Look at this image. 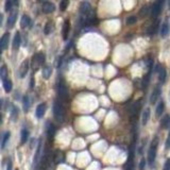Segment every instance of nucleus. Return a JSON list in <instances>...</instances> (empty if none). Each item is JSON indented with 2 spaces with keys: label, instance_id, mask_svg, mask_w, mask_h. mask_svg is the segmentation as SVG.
<instances>
[{
  "label": "nucleus",
  "instance_id": "nucleus-1",
  "mask_svg": "<svg viewBox=\"0 0 170 170\" xmlns=\"http://www.w3.org/2000/svg\"><path fill=\"white\" fill-rule=\"evenodd\" d=\"M53 114H54V117L57 121H60V122L64 121L65 111L62 103H60L59 101H55L53 103Z\"/></svg>",
  "mask_w": 170,
  "mask_h": 170
},
{
  "label": "nucleus",
  "instance_id": "nucleus-2",
  "mask_svg": "<svg viewBox=\"0 0 170 170\" xmlns=\"http://www.w3.org/2000/svg\"><path fill=\"white\" fill-rule=\"evenodd\" d=\"M157 146H159V139H157V138H154L153 141L151 143V147L149 149V152H148V163H149V165H152V164L154 163L155 157H156Z\"/></svg>",
  "mask_w": 170,
  "mask_h": 170
},
{
  "label": "nucleus",
  "instance_id": "nucleus-3",
  "mask_svg": "<svg viewBox=\"0 0 170 170\" xmlns=\"http://www.w3.org/2000/svg\"><path fill=\"white\" fill-rule=\"evenodd\" d=\"M45 62V54L44 53H36L32 57V68L35 72Z\"/></svg>",
  "mask_w": 170,
  "mask_h": 170
},
{
  "label": "nucleus",
  "instance_id": "nucleus-4",
  "mask_svg": "<svg viewBox=\"0 0 170 170\" xmlns=\"http://www.w3.org/2000/svg\"><path fill=\"white\" fill-rule=\"evenodd\" d=\"M91 4L84 1L80 4V13L81 16H86V17H91Z\"/></svg>",
  "mask_w": 170,
  "mask_h": 170
},
{
  "label": "nucleus",
  "instance_id": "nucleus-5",
  "mask_svg": "<svg viewBox=\"0 0 170 170\" xmlns=\"http://www.w3.org/2000/svg\"><path fill=\"white\" fill-rule=\"evenodd\" d=\"M57 94L62 100H66L68 98V91L63 82H60L57 84Z\"/></svg>",
  "mask_w": 170,
  "mask_h": 170
},
{
  "label": "nucleus",
  "instance_id": "nucleus-6",
  "mask_svg": "<svg viewBox=\"0 0 170 170\" xmlns=\"http://www.w3.org/2000/svg\"><path fill=\"white\" fill-rule=\"evenodd\" d=\"M28 70H29V61L28 60H25L21 63L20 65V67H19V70H18V75H19V78H25L26 75L28 73Z\"/></svg>",
  "mask_w": 170,
  "mask_h": 170
},
{
  "label": "nucleus",
  "instance_id": "nucleus-7",
  "mask_svg": "<svg viewBox=\"0 0 170 170\" xmlns=\"http://www.w3.org/2000/svg\"><path fill=\"white\" fill-rule=\"evenodd\" d=\"M163 3H164V1H162V0H159V1H156L153 5H152V13L151 15L153 18H155L156 16L159 14V12H161V10H162V7H163Z\"/></svg>",
  "mask_w": 170,
  "mask_h": 170
},
{
  "label": "nucleus",
  "instance_id": "nucleus-8",
  "mask_svg": "<svg viewBox=\"0 0 170 170\" xmlns=\"http://www.w3.org/2000/svg\"><path fill=\"white\" fill-rule=\"evenodd\" d=\"M17 14H18V11H17L16 9L11 12V14L9 15L8 21H7V25H8V27L12 28V27L14 26V23H15V21H16V18H17Z\"/></svg>",
  "mask_w": 170,
  "mask_h": 170
},
{
  "label": "nucleus",
  "instance_id": "nucleus-9",
  "mask_svg": "<svg viewBox=\"0 0 170 170\" xmlns=\"http://www.w3.org/2000/svg\"><path fill=\"white\" fill-rule=\"evenodd\" d=\"M9 41H10V33H4L3 36L0 39V49L2 51L4 49H7V47L9 45Z\"/></svg>",
  "mask_w": 170,
  "mask_h": 170
},
{
  "label": "nucleus",
  "instance_id": "nucleus-10",
  "mask_svg": "<svg viewBox=\"0 0 170 170\" xmlns=\"http://www.w3.org/2000/svg\"><path fill=\"white\" fill-rule=\"evenodd\" d=\"M46 109H47V105L45 103H41L38 104L37 107H36V111H35V115L37 118H42L46 113Z\"/></svg>",
  "mask_w": 170,
  "mask_h": 170
},
{
  "label": "nucleus",
  "instance_id": "nucleus-11",
  "mask_svg": "<svg viewBox=\"0 0 170 170\" xmlns=\"http://www.w3.org/2000/svg\"><path fill=\"white\" fill-rule=\"evenodd\" d=\"M43 12L46 13V14H49V13H52L54 10H55V5L51 2H44L42 8Z\"/></svg>",
  "mask_w": 170,
  "mask_h": 170
},
{
  "label": "nucleus",
  "instance_id": "nucleus-12",
  "mask_svg": "<svg viewBox=\"0 0 170 170\" xmlns=\"http://www.w3.org/2000/svg\"><path fill=\"white\" fill-rule=\"evenodd\" d=\"M159 95H161V87H159V85H157V86L154 88V91H152V95H151V97H150V102H151L152 104L156 102V100H157L159 97Z\"/></svg>",
  "mask_w": 170,
  "mask_h": 170
},
{
  "label": "nucleus",
  "instance_id": "nucleus-13",
  "mask_svg": "<svg viewBox=\"0 0 170 170\" xmlns=\"http://www.w3.org/2000/svg\"><path fill=\"white\" fill-rule=\"evenodd\" d=\"M69 31H70V23H69V20H65L64 25H63V38H64L65 41L68 38Z\"/></svg>",
  "mask_w": 170,
  "mask_h": 170
},
{
  "label": "nucleus",
  "instance_id": "nucleus-14",
  "mask_svg": "<svg viewBox=\"0 0 170 170\" xmlns=\"http://www.w3.org/2000/svg\"><path fill=\"white\" fill-rule=\"evenodd\" d=\"M133 147L131 148V151H130V156L128 159V163L125 165V170H134V164H133Z\"/></svg>",
  "mask_w": 170,
  "mask_h": 170
},
{
  "label": "nucleus",
  "instance_id": "nucleus-15",
  "mask_svg": "<svg viewBox=\"0 0 170 170\" xmlns=\"http://www.w3.org/2000/svg\"><path fill=\"white\" fill-rule=\"evenodd\" d=\"M20 41H21V38H20V33L19 32H16L15 33V36H14V39H13V49L14 50H17L19 48V46H20Z\"/></svg>",
  "mask_w": 170,
  "mask_h": 170
},
{
  "label": "nucleus",
  "instance_id": "nucleus-16",
  "mask_svg": "<svg viewBox=\"0 0 170 170\" xmlns=\"http://www.w3.org/2000/svg\"><path fill=\"white\" fill-rule=\"evenodd\" d=\"M20 26L21 28H27V27L31 26V19L28 15H23L20 20Z\"/></svg>",
  "mask_w": 170,
  "mask_h": 170
},
{
  "label": "nucleus",
  "instance_id": "nucleus-17",
  "mask_svg": "<svg viewBox=\"0 0 170 170\" xmlns=\"http://www.w3.org/2000/svg\"><path fill=\"white\" fill-rule=\"evenodd\" d=\"M169 125H170V115H165L163 117L162 121H161V128L168 129Z\"/></svg>",
  "mask_w": 170,
  "mask_h": 170
},
{
  "label": "nucleus",
  "instance_id": "nucleus-18",
  "mask_svg": "<svg viewBox=\"0 0 170 170\" xmlns=\"http://www.w3.org/2000/svg\"><path fill=\"white\" fill-rule=\"evenodd\" d=\"M168 34H169V25L167 23H164L162 25V28H161V36L166 37Z\"/></svg>",
  "mask_w": 170,
  "mask_h": 170
},
{
  "label": "nucleus",
  "instance_id": "nucleus-19",
  "mask_svg": "<svg viewBox=\"0 0 170 170\" xmlns=\"http://www.w3.org/2000/svg\"><path fill=\"white\" fill-rule=\"evenodd\" d=\"M48 128H47V135L49 138H53V136L55 134V127L52 125V123H48Z\"/></svg>",
  "mask_w": 170,
  "mask_h": 170
},
{
  "label": "nucleus",
  "instance_id": "nucleus-20",
  "mask_svg": "<svg viewBox=\"0 0 170 170\" xmlns=\"http://www.w3.org/2000/svg\"><path fill=\"white\" fill-rule=\"evenodd\" d=\"M166 69H165V67H159V80L162 82V83H164L165 81H166Z\"/></svg>",
  "mask_w": 170,
  "mask_h": 170
},
{
  "label": "nucleus",
  "instance_id": "nucleus-21",
  "mask_svg": "<svg viewBox=\"0 0 170 170\" xmlns=\"http://www.w3.org/2000/svg\"><path fill=\"white\" fill-rule=\"evenodd\" d=\"M51 73H52V68L50 67V66H45V67L43 68V77L45 79H49L50 77H51Z\"/></svg>",
  "mask_w": 170,
  "mask_h": 170
},
{
  "label": "nucleus",
  "instance_id": "nucleus-22",
  "mask_svg": "<svg viewBox=\"0 0 170 170\" xmlns=\"http://www.w3.org/2000/svg\"><path fill=\"white\" fill-rule=\"evenodd\" d=\"M10 136H11V133L10 132H5L4 133L3 137H2V140H1V149H4L7 144H8L9 139H10Z\"/></svg>",
  "mask_w": 170,
  "mask_h": 170
},
{
  "label": "nucleus",
  "instance_id": "nucleus-23",
  "mask_svg": "<svg viewBox=\"0 0 170 170\" xmlns=\"http://www.w3.org/2000/svg\"><path fill=\"white\" fill-rule=\"evenodd\" d=\"M12 87H13V84H12L11 80L7 79L5 81H3V88L7 93H10L12 91Z\"/></svg>",
  "mask_w": 170,
  "mask_h": 170
},
{
  "label": "nucleus",
  "instance_id": "nucleus-24",
  "mask_svg": "<svg viewBox=\"0 0 170 170\" xmlns=\"http://www.w3.org/2000/svg\"><path fill=\"white\" fill-rule=\"evenodd\" d=\"M64 161V154H63V152L61 151H57L55 152V154H54V162L59 164V163H62Z\"/></svg>",
  "mask_w": 170,
  "mask_h": 170
},
{
  "label": "nucleus",
  "instance_id": "nucleus-25",
  "mask_svg": "<svg viewBox=\"0 0 170 170\" xmlns=\"http://www.w3.org/2000/svg\"><path fill=\"white\" fill-rule=\"evenodd\" d=\"M0 77H1L2 82L8 79V78H7V77H8V69H7V66H5V65H3V66L1 67V69H0Z\"/></svg>",
  "mask_w": 170,
  "mask_h": 170
},
{
  "label": "nucleus",
  "instance_id": "nucleus-26",
  "mask_svg": "<svg viewBox=\"0 0 170 170\" xmlns=\"http://www.w3.org/2000/svg\"><path fill=\"white\" fill-rule=\"evenodd\" d=\"M149 118H150V109H146L144 114H143V125H147Z\"/></svg>",
  "mask_w": 170,
  "mask_h": 170
},
{
  "label": "nucleus",
  "instance_id": "nucleus-27",
  "mask_svg": "<svg viewBox=\"0 0 170 170\" xmlns=\"http://www.w3.org/2000/svg\"><path fill=\"white\" fill-rule=\"evenodd\" d=\"M164 109H165V103H164V101H161L159 103V105L156 106V116L157 117H159L162 115V113L164 112Z\"/></svg>",
  "mask_w": 170,
  "mask_h": 170
},
{
  "label": "nucleus",
  "instance_id": "nucleus-28",
  "mask_svg": "<svg viewBox=\"0 0 170 170\" xmlns=\"http://www.w3.org/2000/svg\"><path fill=\"white\" fill-rule=\"evenodd\" d=\"M159 21H156L154 25H152L150 28H149V30H148V34H150V35H154L156 30H157V28H159Z\"/></svg>",
  "mask_w": 170,
  "mask_h": 170
},
{
  "label": "nucleus",
  "instance_id": "nucleus-29",
  "mask_svg": "<svg viewBox=\"0 0 170 170\" xmlns=\"http://www.w3.org/2000/svg\"><path fill=\"white\" fill-rule=\"evenodd\" d=\"M28 137H29V132L27 131L26 129H23L21 130V144H25L27 140H28Z\"/></svg>",
  "mask_w": 170,
  "mask_h": 170
},
{
  "label": "nucleus",
  "instance_id": "nucleus-30",
  "mask_svg": "<svg viewBox=\"0 0 170 170\" xmlns=\"http://www.w3.org/2000/svg\"><path fill=\"white\" fill-rule=\"evenodd\" d=\"M30 98H29V96H25L23 97V109L25 111H28L29 110V107H30Z\"/></svg>",
  "mask_w": 170,
  "mask_h": 170
},
{
  "label": "nucleus",
  "instance_id": "nucleus-31",
  "mask_svg": "<svg viewBox=\"0 0 170 170\" xmlns=\"http://www.w3.org/2000/svg\"><path fill=\"white\" fill-rule=\"evenodd\" d=\"M41 149H42V139H39V143H38V147L37 150H36V154H35V159H34V162L37 163L38 157H39V154H41Z\"/></svg>",
  "mask_w": 170,
  "mask_h": 170
},
{
  "label": "nucleus",
  "instance_id": "nucleus-32",
  "mask_svg": "<svg viewBox=\"0 0 170 170\" xmlns=\"http://www.w3.org/2000/svg\"><path fill=\"white\" fill-rule=\"evenodd\" d=\"M51 30H52V23H47L45 26V30H44V32H45V34H50V32H51Z\"/></svg>",
  "mask_w": 170,
  "mask_h": 170
},
{
  "label": "nucleus",
  "instance_id": "nucleus-33",
  "mask_svg": "<svg viewBox=\"0 0 170 170\" xmlns=\"http://www.w3.org/2000/svg\"><path fill=\"white\" fill-rule=\"evenodd\" d=\"M68 4H69V2H68L67 0H64V1H62V2L60 3V9H61V11H65V10L67 9Z\"/></svg>",
  "mask_w": 170,
  "mask_h": 170
},
{
  "label": "nucleus",
  "instance_id": "nucleus-34",
  "mask_svg": "<svg viewBox=\"0 0 170 170\" xmlns=\"http://www.w3.org/2000/svg\"><path fill=\"white\" fill-rule=\"evenodd\" d=\"M136 16H130L127 18V25H133V23H136Z\"/></svg>",
  "mask_w": 170,
  "mask_h": 170
},
{
  "label": "nucleus",
  "instance_id": "nucleus-35",
  "mask_svg": "<svg viewBox=\"0 0 170 170\" xmlns=\"http://www.w3.org/2000/svg\"><path fill=\"white\" fill-rule=\"evenodd\" d=\"M148 11H149V9H148V7L147 5H145V7H143L141 8V10H140V12H139V15L140 16H146L148 14Z\"/></svg>",
  "mask_w": 170,
  "mask_h": 170
},
{
  "label": "nucleus",
  "instance_id": "nucleus-36",
  "mask_svg": "<svg viewBox=\"0 0 170 170\" xmlns=\"http://www.w3.org/2000/svg\"><path fill=\"white\" fill-rule=\"evenodd\" d=\"M17 115H18V110L16 109L15 106H13V109H12V119H13V120H16Z\"/></svg>",
  "mask_w": 170,
  "mask_h": 170
},
{
  "label": "nucleus",
  "instance_id": "nucleus-37",
  "mask_svg": "<svg viewBox=\"0 0 170 170\" xmlns=\"http://www.w3.org/2000/svg\"><path fill=\"white\" fill-rule=\"evenodd\" d=\"M12 5H13V2H12L11 0H8V1L5 2V11H11Z\"/></svg>",
  "mask_w": 170,
  "mask_h": 170
},
{
  "label": "nucleus",
  "instance_id": "nucleus-38",
  "mask_svg": "<svg viewBox=\"0 0 170 170\" xmlns=\"http://www.w3.org/2000/svg\"><path fill=\"white\" fill-rule=\"evenodd\" d=\"M166 146H165V147H166V149L167 150H169L170 149V133L169 134H168V137H167V139H166Z\"/></svg>",
  "mask_w": 170,
  "mask_h": 170
},
{
  "label": "nucleus",
  "instance_id": "nucleus-39",
  "mask_svg": "<svg viewBox=\"0 0 170 170\" xmlns=\"http://www.w3.org/2000/svg\"><path fill=\"white\" fill-rule=\"evenodd\" d=\"M164 170H170V159H167L165 165H164Z\"/></svg>",
  "mask_w": 170,
  "mask_h": 170
},
{
  "label": "nucleus",
  "instance_id": "nucleus-40",
  "mask_svg": "<svg viewBox=\"0 0 170 170\" xmlns=\"http://www.w3.org/2000/svg\"><path fill=\"white\" fill-rule=\"evenodd\" d=\"M145 166H146V161H145L144 159L140 161V164H139V169L140 170H144Z\"/></svg>",
  "mask_w": 170,
  "mask_h": 170
},
{
  "label": "nucleus",
  "instance_id": "nucleus-41",
  "mask_svg": "<svg viewBox=\"0 0 170 170\" xmlns=\"http://www.w3.org/2000/svg\"><path fill=\"white\" fill-rule=\"evenodd\" d=\"M12 166H13V165H12V162H11V161H9V162H8V167H7V170H12Z\"/></svg>",
  "mask_w": 170,
  "mask_h": 170
},
{
  "label": "nucleus",
  "instance_id": "nucleus-42",
  "mask_svg": "<svg viewBox=\"0 0 170 170\" xmlns=\"http://www.w3.org/2000/svg\"><path fill=\"white\" fill-rule=\"evenodd\" d=\"M33 87H34V78L32 77V78H31V82H30V88L32 89Z\"/></svg>",
  "mask_w": 170,
  "mask_h": 170
},
{
  "label": "nucleus",
  "instance_id": "nucleus-43",
  "mask_svg": "<svg viewBox=\"0 0 170 170\" xmlns=\"http://www.w3.org/2000/svg\"><path fill=\"white\" fill-rule=\"evenodd\" d=\"M169 8H170V2H169Z\"/></svg>",
  "mask_w": 170,
  "mask_h": 170
}]
</instances>
